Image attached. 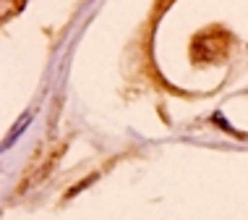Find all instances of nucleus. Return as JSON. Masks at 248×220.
<instances>
[{
	"instance_id": "f257e3e1",
	"label": "nucleus",
	"mask_w": 248,
	"mask_h": 220,
	"mask_svg": "<svg viewBox=\"0 0 248 220\" xmlns=\"http://www.w3.org/2000/svg\"><path fill=\"white\" fill-rule=\"evenodd\" d=\"M26 121H29V116H24L21 121H18V126H16V131H13V134H11L8 139H5V144H3V147H11L13 142H16V136H18V134H21V131L26 129Z\"/></svg>"
}]
</instances>
